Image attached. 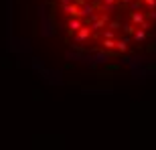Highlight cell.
<instances>
[{
	"mask_svg": "<svg viewBox=\"0 0 156 150\" xmlns=\"http://www.w3.org/2000/svg\"><path fill=\"white\" fill-rule=\"evenodd\" d=\"M89 33H91V29H87V27L81 24L79 29H77V41H85L87 37H89Z\"/></svg>",
	"mask_w": 156,
	"mask_h": 150,
	"instance_id": "6da1fadb",
	"label": "cell"
},
{
	"mask_svg": "<svg viewBox=\"0 0 156 150\" xmlns=\"http://www.w3.org/2000/svg\"><path fill=\"white\" fill-rule=\"evenodd\" d=\"M63 8L69 12L71 16H79V6H77V2H75V4H65Z\"/></svg>",
	"mask_w": 156,
	"mask_h": 150,
	"instance_id": "7a4b0ae2",
	"label": "cell"
},
{
	"mask_svg": "<svg viewBox=\"0 0 156 150\" xmlns=\"http://www.w3.org/2000/svg\"><path fill=\"white\" fill-rule=\"evenodd\" d=\"M130 18H132L134 24H142V23H144V14H142V12H132Z\"/></svg>",
	"mask_w": 156,
	"mask_h": 150,
	"instance_id": "3957f363",
	"label": "cell"
},
{
	"mask_svg": "<svg viewBox=\"0 0 156 150\" xmlns=\"http://www.w3.org/2000/svg\"><path fill=\"white\" fill-rule=\"evenodd\" d=\"M81 27V20L79 18H73V20H69V23H67V30H77Z\"/></svg>",
	"mask_w": 156,
	"mask_h": 150,
	"instance_id": "277c9868",
	"label": "cell"
},
{
	"mask_svg": "<svg viewBox=\"0 0 156 150\" xmlns=\"http://www.w3.org/2000/svg\"><path fill=\"white\" fill-rule=\"evenodd\" d=\"M116 47H118V51H126V49H128V39H124V41H120V43H116Z\"/></svg>",
	"mask_w": 156,
	"mask_h": 150,
	"instance_id": "5b68a950",
	"label": "cell"
},
{
	"mask_svg": "<svg viewBox=\"0 0 156 150\" xmlns=\"http://www.w3.org/2000/svg\"><path fill=\"white\" fill-rule=\"evenodd\" d=\"M146 37V33H144V29H140V30H136V33H134V39L136 41H142Z\"/></svg>",
	"mask_w": 156,
	"mask_h": 150,
	"instance_id": "8992f818",
	"label": "cell"
},
{
	"mask_svg": "<svg viewBox=\"0 0 156 150\" xmlns=\"http://www.w3.org/2000/svg\"><path fill=\"white\" fill-rule=\"evenodd\" d=\"M104 47H105V49H116V41H112V39L104 41Z\"/></svg>",
	"mask_w": 156,
	"mask_h": 150,
	"instance_id": "52a82bcc",
	"label": "cell"
},
{
	"mask_svg": "<svg viewBox=\"0 0 156 150\" xmlns=\"http://www.w3.org/2000/svg\"><path fill=\"white\" fill-rule=\"evenodd\" d=\"M142 2H146L150 8H154V6H156V0H142Z\"/></svg>",
	"mask_w": 156,
	"mask_h": 150,
	"instance_id": "ba28073f",
	"label": "cell"
},
{
	"mask_svg": "<svg viewBox=\"0 0 156 150\" xmlns=\"http://www.w3.org/2000/svg\"><path fill=\"white\" fill-rule=\"evenodd\" d=\"M104 37H105V39H112V37H114V30H105Z\"/></svg>",
	"mask_w": 156,
	"mask_h": 150,
	"instance_id": "9c48e42d",
	"label": "cell"
},
{
	"mask_svg": "<svg viewBox=\"0 0 156 150\" xmlns=\"http://www.w3.org/2000/svg\"><path fill=\"white\" fill-rule=\"evenodd\" d=\"M124 30H126V33H134V27H132V24H126V27H124Z\"/></svg>",
	"mask_w": 156,
	"mask_h": 150,
	"instance_id": "30bf717a",
	"label": "cell"
},
{
	"mask_svg": "<svg viewBox=\"0 0 156 150\" xmlns=\"http://www.w3.org/2000/svg\"><path fill=\"white\" fill-rule=\"evenodd\" d=\"M105 4H114V2H116V0H104Z\"/></svg>",
	"mask_w": 156,
	"mask_h": 150,
	"instance_id": "8fae6325",
	"label": "cell"
}]
</instances>
